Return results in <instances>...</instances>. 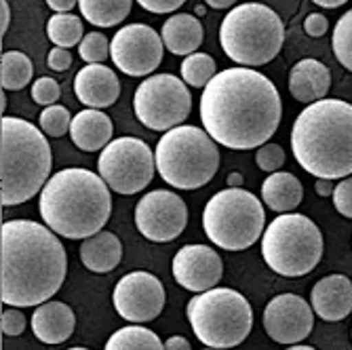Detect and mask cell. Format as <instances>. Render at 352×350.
Wrapping results in <instances>:
<instances>
[{
	"label": "cell",
	"mask_w": 352,
	"mask_h": 350,
	"mask_svg": "<svg viewBox=\"0 0 352 350\" xmlns=\"http://www.w3.org/2000/svg\"><path fill=\"white\" fill-rule=\"evenodd\" d=\"M9 25H11V7H9V0H0V32H3V36L7 34Z\"/></svg>",
	"instance_id": "41"
},
{
	"label": "cell",
	"mask_w": 352,
	"mask_h": 350,
	"mask_svg": "<svg viewBox=\"0 0 352 350\" xmlns=\"http://www.w3.org/2000/svg\"><path fill=\"white\" fill-rule=\"evenodd\" d=\"M310 306L323 321L336 323L352 312V283L344 274H329L310 292Z\"/></svg>",
	"instance_id": "19"
},
{
	"label": "cell",
	"mask_w": 352,
	"mask_h": 350,
	"mask_svg": "<svg viewBox=\"0 0 352 350\" xmlns=\"http://www.w3.org/2000/svg\"><path fill=\"white\" fill-rule=\"evenodd\" d=\"M243 186V175L241 173H230L228 175V188H241Z\"/></svg>",
	"instance_id": "47"
},
{
	"label": "cell",
	"mask_w": 352,
	"mask_h": 350,
	"mask_svg": "<svg viewBox=\"0 0 352 350\" xmlns=\"http://www.w3.org/2000/svg\"><path fill=\"white\" fill-rule=\"evenodd\" d=\"M0 106H3V112L7 110V95H5V91H3V100H0Z\"/></svg>",
	"instance_id": "49"
},
{
	"label": "cell",
	"mask_w": 352,
	"mask_h": 350,
	"mask_svg": "<svg viewBox=\"0 0 352 350\" xmlns=\"http://www.w3.org/2000/svg\"><path fill=\"white\" fill-rule=\"evenodd\" d=\"M323 234L302 213L274 217L262 234V258L280 276L298 278L312 272L323 258Z\"/></svg>",
	"instance_id": "9"
},
{
	"label": "cell",
	"mask_w": 352,
	"mask_h": 350,
	"mask_svg": "<svg viewBox=\"0 0 352 350\" xmlns=\"http://www.w3.org/2000/svg\"><path fill=\"white\" fill-rule=\"evenodd\" d=\"M3 207H15L43 193L51 179V146L36 124L3 116Z\"/></svg>",
	"instance_id": "5"
},
{
	"label": "cell",
	"mask_w": 352,
	"mask_h": 350,
	"mask_svg": "<svg viewBox=\"0 0 352 350\" xmlns=\"http://www.w3.org/2000/svg\"><path fill=\"white\" fill-rule=\"evenodd\" d=\"M283 118L274 83L253 68H226L201 95V122L215 144L253 150L270 142Z\"/></svg>",
	"instance_id": "1"
},
{
	"label": "cell",
	"mask_w": 352,
	"mask_h": 350,
	"mask_svg": "<svg viewBox=\"0 0 352 350\" xmlns=\"http://www.w3.org/2000/svg\"><path fill=\"white\" fill-rule=\"evenodd\" d=\"M312 3H314L316 7H325V9H338V7L346 5L348 0H312Z\"/></svg>",
	"instance_id": "45"
},
{
	"label": "cell",
	"mask_w": 352,
	"mask_h": 350,
	"mask_svg": "<svg viewBox=\"0 0 352 350\" xmlns=\"http://www.w3.org/2000/svg\"><path fill=\"white\" fill-rule=\"evenodd\" d=\"M41 129L43 133L51 135V138H61L70 131L72 127V118H70V112L68 108H63L59 104H53V106H47L43 112H41Z\"/></svg>",
	"instance_id": "32"
},
{
	"label": "cell",
	"mask_w": 352,
	"mask_h": 350,
	"mask_svg": "<svg viewBox=\"0 0 352 350\" xmlns=\"http://www.w3.org/2000/svg\"><path fill=\"white\" fill-rule=\"evenodd\" d=\"M165 350H190V342L184 336H171L165 342Z\"/></svg>",
	"instance_id": "44"
},
{
	"label": "cell",
	"mask_w": 352,
	"mask_h": 350,
	"mask_svg": "<svg viewBox=\"0 0 352 350\" xmlns=\"http://www.w3.org/2000/svg\"><path fill=\"white\" fill-rule=\"evenodd\" d=\"M112 302L124 321L148 323L154 321L165 308V287L154 274L135 270L116 283Z\"/></svg>",
	"instance_id": "15"
},
{
	"label": "cell",
	"mask_w": 352,
	"mask_h": 350,
	"mask_svg": "<svg viewBox=\"0 0 352 350\" xmlns=\"http://www.w3.org/2000/svg\"><path fill=\"white\" fill-rule=\"evenodd\" d=\"M154 154L150 146L138 138L112 140L98 158V169L112 193L135 195L154 177Z\"/></svg>",
	"instance_id": "12"
},
{
	"label": "cell",
	"mask_w": 352,
	"mask_h": 350,
	"mask_svg": "<svg viewBox=\"0 0 352 350\" xmlns=\"http://www.w3.org/2000/svg\"><path fill=\"white\" fill-rule=\"evenodd\" d=\"M133 110L144 127L167 133L190 116L192 93L173 74H154L135 89Z\"/></svg>",
	"instance_id": "11"
},
{
	"label": "cell",
	"mask_w": 352,
	"mask_h": 350,
	"mask_svg": "<svg viewBox=\"0 0 352 350\" xmlns=\"http://www.w3.org/2000/svg\"><path fill=\"white\" fill-rule=\"evenodd\" d=\"M165 43L156 34V30L146 23L122 25L112 43L110 57L114 66L126 76H148L163 61Z\"/></svg>",
	"instance_id": "13"
},
{
	"label": "cell",
	"mask_w": 352,
	"mask_h": 350,
	"mask_svg": "<svg viewBox=\"0 0 352 350\" xmlns=\"http://www.w3.org/2000/svg\"><path fill=\"white\" fill-rule=\"evenodd\" d=\"M47 34L55 47L72 49L82 43L85 30H82L80 17H76L72 13H55L47 23Z\"/></svg>",
	"instance_id": "28"
},
{
	"label": "cell",
	"mask_w": 352,
	"mask_h": 350,
	"mask_svg": "<svg viewBox=\"0 0 352 350\" xmlns=\"http://www.w3.org/2000/svg\"><path fill=\"white\" fill-rule=\"evenodd\" d=\"M76 327L74 310L63 302H45L32 312V331L43 344L66 342Z\"/></svg>",
	"instance_id": "20"
},
{
	"label": "cell",
	"mask_w": 352,
	"mask_h": 350,
	"mask_svg": "<svg viewBox=\"0 0 352 350\" xmlns=\"http://www.w3.org/2000/svg\"><path fill=\"white\" fill-rule=\"evenodd\" d=\"M304 197L302 182L289 171H276L262 184V201L276 213H292L300 207Z\"/></svg>",
	"instance_id": "25"
},
{
	"label": "cell",
	"mask_w": 352,
	"mask_h": 350,
	"mask_svg": "<svg viewBox=\"0 0 352 350\" xmlns=\"http://www.w3.org/2000/svg\"><path fill=\"white\" fill-rule=\"evenodd\" d=\"M292 150L316 179L352 175V104L321 100L304 108L292 129Z\"/></svg>",
	"instance_id": "3"
},
{
	"label": "cell",
	"mask_w": 352,
	"mask_h": 350,
	"mask_svg": "<svg viewBox=\"0 0 352 350\" xmlns=\"http://www.w3.org/2000/svg\"><path fill=\"white\" fill-rule=\"evenodd\" d=\"M32 61L21 51H7L3 53V91H19L32 80Z\"/></svg>",
	"instance_id": "29"
},
{
	"label": "cell",
	"mask_w": 352,
	"mask_h": 350,
	"mask_svg": "<svg viewBox=\"0 0 352 350\" xmlns=\"http://www.w3.org/2000/svg\"><path fill=\"white\" fill-rule=\"evenodd\" d=\"M68 256L49 226L32 219L3 224V304L32 308L49 302L63 285Z\"/></svg>",
	"instance_id": "2"
},
{
	"label": "cell",
	"mask_w": 352,
	"mask_h": 350,
	"mask_svg": "<svg viewBox=\"0 0 352 350\" xmlns=\"http://www.w3.org/2000/svg\"><path fill=\"white\" fill-rule=\"evenodd\" d=\"M47 66L55 72H63L72 66V55L68 53V49L61 47H53L47 55Z\"/></svg>",
	"instance_id": "40"
},
{
	"label": "cell",
	"mask_w": 352,
	"mask_h": 350,
	"mask_svg": "<svg viewBox=\"0 0 352 350\" xmlns=\"http://www.w3.org/2000/svg\"><path fill=\"white\" fill-rule=\"evenodd\" d=\"M156 171L177 190H197L213 179L219 150L213 138L199 127L179 124L156 144Z\"/></svg>",
	"instance_id": "7"
},
{
	"label": "cell",
	"mask_w": 352,
	"mask_h": 350,
	"mask_svg": "<svg viewBox=\"0 0 352 350\" xmlns=\"http://www.w3.org/2000/svg\"><path fill=\"white\" fill-rule=\"evenodd\" d=\"M140 7L150 11V13H156V15H163V13H173L177 11L186 0H138Z\"/></svg>",
	"instance_id": "39"
},
{
	"label": "cell",
	"mask_w": 352,
	"mask_h": 350,
	"mask_svg": "<svg viewBox=\"0 0 352 350\" xmlns=\"http://www.w3.org/2000/svg\"><path fill=\"white\" fill-rule=\"evenodd\" d=\"M112 133H114V124L110 116L102 110L87 108L72 118L70 138L74 146L82 152L104 150L112 142Z\"/></svg>",
	"instance_id": "22"
},
{
	"label": "cell",
	"mask_w": 352,
	"mask_h": 350,
	"mask_svg": "<svg viewBox=\"0 0 352 350\" xmlns=\"http://www.w3.org/2000/svg\"><path fill=\"white\" fill-rule=\"evenodd\" d=\"M264 226L266 211L262 201L243 188H226L213 195L203 211L207 239L226 251L249 249L264 234Z\"/></svg>",
	"instance_id": "10"
},
{
	"label": "cell",
	"mask_w": 352,
	"mask_h": 350,
	"mask_svg": "<svg viewBox=\"0 0 352 350\" xmlns=\"http://www.w3.org/2000/svg\"><path fill=\"white\" fill-rule=\"evenodd\" d=\"M333 205L336 209L344 215L352 219V175L340 179V184L333 190Z\"/></svg>",
	"instance_id": "36"
},
{
	"label": "cell",
	"mask_w": 352,
	"mask_h": 350,
	"mask_svg": "<svg viewBox=\"0 0 352 350\" xmlns=\"http://www.w3.org/2000/svg\"><path fill=\"white\" fill-rule=\"evenodd\" d=\"M47 5L55 13H70L78 5V0H47Z\"/></svg>",
	"instance_id": "42"
},
{
	"label": "cell",
	"mask_w": 352,
	"mask_h": 350,
	"mask_svg": "<svg viewBox=\"0 0 352 350\" xmlns=\"http://www.w3.org/2000/svg\"><path fill=\"white\" fill-rule=\"evenodd\" d=\"M211 9H230L236 5V0H205Z\"/></svg>",
	"instance_id": "46"
},
{
	"label": "cell",
	"mask_w": 352,
	"mask_h": 350,
	"mask_svg": "<svg viewBox=\"0 0 352 350\" xmlns=\"http://www.w3.org/2000/svg\"><path fill=\"white\" fill-rule=\"evenodd\" d=\"M331 89V72L318 59H302L292 68L289 91L294 100L302 104H316L327 98Z\"/></svg>",
	"instance_id": "21"
},
{
	"label": "cell",
	"mask_w": 352,
	"mask_h": 350,
	"mask_svg": "<svg viewBox=\"0 0 352 350\" xmlns=\"http://www.w3.org/2000/svg\"><path fill=\"white\" fill-rule=\"evenodd\" d=\"M285 41L283 19L262 3L234 7L219 25V45L234 63L258 68L270 63Z\"/></svg>",
	"instance_id": "6"
},
{
	"label": "cell",
	"mask_w": 352,
	"mask_h": 350,
	"mask_svg": "<svg viewBox=\"0 0 352 350\" xmlns=\"http://www.w3.org/2000/svg\"><path fill=\"white\" fill-rule=\"evenodd\" d=\"M161 39L173 55H192L203 43V23L190 13H177L163 23Z\"/></svg>",
	"instance_id": "24"
},
{
	"label": "cell",
	"mask_w": 352,
	"mask_h": 350,
	"mask_svg": "<svg viewBox=\"0 0 352 350\" xmlns=\"http://www.w3.org/2000/svg\"><path fill=\"white\" fill-rule=\"evenodd\" d=\"M41 217L55 234L85 241L104 230L112 213L110 186L89 169H61L45 184Z\"/></svg>",
	"instance_id": "4"
},
{
	"label": "cell",
	"mask_w": 352,
	"mask_h": 350,
	"mask_svg": "<svg viewBox=\"0 0 352 350\" xmlns=\"http://www.w3.org/2000/svg\"><path fill=\"white\" fill-rule=\"evenodd\" d=\"M68 350H89V348H68Z\"/></svg>",
	"instance_id": "51"
},
{
	"label": "cell",
	"mask_w": 352,
	"mask_h": 350,
	"mask_svg": "<svg viewBox=\"0 0 352 350\" xmlns=\"http://www.w3.org/2000/svg\"><path fill=\"white\" fill-rule=\"evenodd\" d=\"M215 59L207 53H192L182 61V80L195 89L207 87L209 80L217 74Z\"/></svg>",
	"instance_id": "30"
},
{
	"label": "cell",
	"mask_w": 352,
	"mask_h": 350,
	"mask_svg": "<svg viewBox=\"0 0 352 350\" xmlns=\"http://www.w3.org/2000/svg\"><path fill=\"white\" fill-rule=\"evenodd\" d=\"M186 312L192 331L207 348H234L247 340L253 327L251 304L230 287H213L197 294L188 302Z\"/></svg>",
	"instance_id": "8"
},
{
	"label": "cell",
	"mask_w": 352,
	"mask_h": 350,
	"mask_svg": "<svg viewBox=\"0 0 352 350\" xmlns=\"http://www.w3.org/2000/svg\"><path fill=\"white\" fill-rule=\"evenodd\" d=\"M131 5L133 0H78L82 17L98 28L122 23V19L131 13Z\"/></svg>",
	"instance_id": "26"
},
{
	"label": "cell",
	"mask_w": 352,
	"mask_h": 350,
	"mask_svg": "<svg viewBox=\"0 0 352 350\" xmlns=\"http://www.w3.org/2000/svg\"><path fill=\"white\" fill-rule=\"evenodd\" d=\"M59 95H61L59 85L51 76H43V78L34 80V85H32V100H34L36 104H41V106L57 104Z\"/></svg>",
	"instance_id": "35"
},
{
	"label": "cell",
	"mask_w": 352,
	"mask_h": 350,
	"mask_svg": "<svg viewBox=\"0 0 352 350\" xmlns=\"http://www.w3.org/2000/svg\"><path fill=\"white\" fill-rule=\"evenodd\" d=\"M205 13V7H197V15H203Z\"/></svg>",
	"instance_id": "50"
},
{
	"label": "cell",
	"mask_w": 352,
	"mask_h": 350,
	"mask_svg": "<svg viewBox=\"0 0 352 350\" xmlns=\"http://www.w3.org/2000/svg\"><path fill=\"white\" fill-rule=\"evenodd\" d=\"M205 350H217V348H205Z\"/></svg>",
	"instance_id": "52"
},
{
	"label": "cell",
	"mask_w": 352,
	"mask_h": 350,
	"mask_svg": "<svg viewBox=\"0 0 352 350\" xmlns=\"http://www.w3.org/2000/svg\"><path fill=\"white\" fill-rule=\"evenodd\" d=\"M255 165H258L266 173H276L285 165L283 146H278L274 142H268V144L260 146L258 152H255Z\"/></svg>",
	"instance_id": "34"
},
{
	"label": "cell",
	"mask_w": 352,
	"mask_h": 350,
	"mask_svg": "<svg viewBox=\"0 0 352 350\" xmlns=\"http://www.w3.org/2000/svg\"><path fill=\"white\" fill-rule=\"evenodd\" d=\"M171 270L184 289L203 294L217 287L223 276V262L217 251L207 245H186L175 253Z\"/></svg>",
	"instance_id": "17"
},
{
	"label": "cell",
	"mask_w": 352,
	"mask_h": 350,
	"mask_svg": "<svg viewBox=\"0 0 352 350\" xmlns=\"http://www.w3.org/2000/svg\"><path fill=\"white\" fill-rule=\"evenodd\" d=\"M188 224V207L171 190H154L135 205V226L152 243L177 239Z\"/></svg>",
	"instance_id": "14"
},
{
	"label": "cell",
	"mask_w": 352,
	"mask_h": 350,
	"mask_svg": "<svg viewBox=\"0 0 352 350\" xmlns=\"http://www.w3.org/2000/svg\"><path fill=\"white\" fill-rule=\"evenodd\" d=\"M25 331V316L19 308L15 306H7V310H3V333L5 336H21Z\"/></svg>",
	"instance_id": "37"
},
{
	"label": "cell",
	"mask_w": 352,
	"mask_h": 350,
	"mask_svg": "<svg viewBox=\"0 0 352 350\" xmlns=\"http://www.w3.org/2000/svg\"><path fill=\"white\" fill-rule=\"evenodd\" d=\"M304 30H306V34L312 36V39H321L327 34V30H329V21L325 15L321 13H310L306 19H304Z\"/></svg>",
	"instance_id": "38"
},
{
	"label": "cell",
	"mask_w": 352,
	"mask_h": 350,
	"mask_svg": "<svg viewBox=\"0 0 352 350\" xmlns=\"http://www.w3.org/2000/svg\"><path fill=\"white\" fill-rule=\"evenodd\" d=\"M80 260L91 272H112L122 260V243L114 232L102 230L82 241Z\"/></svg>",
	"instance_id": "23"
},
{
	"label": "cell",
	"mask_w": 352,
	"mask_h": 350,
	"mask_svg": "<svg viewBox=\"0 0 352 350\" xmlns=\"http://www.w3.org/2000/svg\"><path fill=\"white\" fill-rule=\"evenodd\" d=\"M314 327V310L296 294H280L266 304L264 329L276 344H298Z\"/></svg>",
	"instance_id": "16"
},
{
	"label": "cell",
	"mask_w": 352,
	"mask_h": 350,
	"mask_svg": "<svg viewBox=\"0 0 352 350\" xmlns=\"http://www.w3.org/2000/svg\"><path fill=\"white\" fill-rule=\"evenodd\" d=\"M78 55L87 63H102L110 57V43L102 32H89L78 45Z\"/></svg>",
	"instance_id": "33"
},
{
	"label": "cell",
	"mask_w": 352,
	"mask_h": 350,
	"mask_svg": "<svg viewBox=\"0 0 352 350\" xmlns=\"http://www.w3.org/2000/svg\"><path fill=\"white\" fill-rule=\"evenodd\" d=\"M287 350H316V348H312V346H304V344H296V346H289Z\"/></svg>",
	"instance_id": "48"
},
{
	"label": "cell",
	"mask_w": 352,
	"mask_h": 350,
	"mask_svg": "<svg viewBox=\"0 0 352 350\" xmlns=\"http://www.w3.org/2000/svg\"><path fill=\"white\" fill-rule=\"evenodd\" d=\"M74 93L80 104L102 110L112 106L120 95L118 76L106 68L104 63H87V66L76 74Z\"/></svg>",
	"instance_id": "18"
},
{
	"label": "cell",
	"mask_w": 352,
	"mask_h": 350,
	"mask_svg": "<svg viewBox=\"0 0 352 350\" xmlns=\"http://www.w3.org/2000/svg\"><path fill=\"white\" fill-rule=\"evenodd\" d=\"M314 190L318 197H333V190H336L333 179H316Z\"/></svg>",
	"instance_id": "43"
},
{
	"label": "cell",
	"mask_w": 352,
	"mask_h": 350,
	"mask_svg": "<svg viewBox=\"0 0 352 350\" xmlns=\"http://www.w3.org/2000/svg\"><path fill=\"white\" fill-rule=\"evenodd\" d=\"M104 350H165V342H161L152 329L140 327L138 323L114 331Z\"/></svg>",
	"instance_id": "27"
},
{
	"label": "cell",
	"mask_w": 352,
	"mask_h": 350,
	"mask_svg": "<svg viewBox=\"0 0 352 350\" xmlns=\"http://www.w3.org/2000/svg\"><path fill=\"white\" fill-rule=\"evenodd\" d=\"M333 55L342 63V66L352 72V9L346 11L336 28H333V39H331Z\"/></svg>",
	"instance_id": "31"
}]
</instances>
